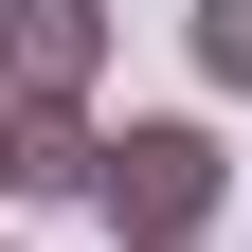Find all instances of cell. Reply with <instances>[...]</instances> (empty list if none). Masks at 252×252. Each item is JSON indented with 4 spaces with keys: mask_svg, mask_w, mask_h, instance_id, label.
I'll return each instance as SVG.
<instances>
[{
    "mask_svg": "<svg viewBox=\"0 0 252 252\" xmlns=\"http://www.w3.org/2000/svg\"><path fill=\"white\" fill-rule=\"evenodd\" d=\"M216 198H234V144H216L198 108L90 126V216H108V252H216Z\"/></svg>",
    "mask_w": 252,
    "mask_h": 252,
    "instance_id": "1",
    "label": "cell"
},
{
    "mask_svg": "<svg viewBox=\"0 0 252 252\" xmlns=\"http://www.w3.org/2000/svg\"><path fill=\"white\" fill-rule=\"evenodd\" d=\"M108 0H0V108H90Z\"/></svg>",
    "mask_w": 252,
    "mask_h": 252,
    "instance_id": "2",
    "label": "cell"
},
{
    "mask_svg": "<svg viewBox=\"0 0 252 252\" xmlns=\"http://www.w3.org/2000/svg\"><path fill=\"white\" fill-rule=\"evenodd\" d=\"M18 198H90V108H18Z\"/></svg>",
    "mask_w": 252,
    "mask_h": 252,
    "instance_id": "3",
    "label": "cell"
},
{
    "mask_svg": "<svg viewBox=\"0 0 252 252\" xmlns=\"http://www.w3.org/2000/svg\"><path fill=\"white\" fill-rule=\"evenodd\" d=\"M198 90H234V108H252V0H198Z\"/></svg>",
    "mask_w": 252,
    "mask_h": 252,
    "instance_id": "4",
    "label": "cell"
},
{
    "mask_svg": "<svg viewBox=\"0 0 252 252\" xmlns=\"http://www.w3.org/2000/svg\"><path fill=\"white\" fill-rule=\"evenodd\" d=\"M0 198H18V108H0Z\"/></svg>",
    "mask_w": 252,
    "mask_h": 252,
    "instance_id": "5",
    "label": "cell"
},
{
    "mask_svg": "<svg viewBox=\"0 0 252 252\" xmlns=\"http://www.w3.org/2000/svg\"><path fill=\"white\" fill-rule=\"evenodd\" d=\"M0 252H18V234H0Z\"/></svg>",
    "mask_w": 252,
    "mask_h": 252,
    "instance_id": "6",
    "label": "cell"
}]
</instances>
